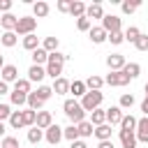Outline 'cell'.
Masks as SVG:
<instances>
[{"instance_id":"obj_51","label":"cell","mask_w":148,"mask_h":148,"mask_svg":"<svg viewBox=\"0 0 148 148\" xmlns=\"http://www.w3.org/2000/svg\"><path fill=\"white\" fill-rule=\"evenodd\" d=\"M97 148H116V146H113V141L109 139V141H99V143H97Z\"/></svg>"},{"instance_id":"obj_4","label":"cell","mask_w":148,"mask_h":148,"mask_svg":"<svg viewBox=\"0 0 148 148\" xmlns=\"http://www.w3.org/2000/svg\"><path fill=\"white\" fill-rule=\"evenodd\" d=\"M35 28H37V18L35 16H18L14 32H16V37H25V35H32Z\"/></svg>"},{"instance_id":"obj_33","label":"cell","mask_w":148,"mask_h":148,"mask_svg":"<svg viewBox=\"0 0 148 148\" xmlns=\"http://www.w3.org/2000/svg\"><path fill=\"white\" fill-rule=\"evenodd\" d=\"M139 7H141V0H125V2H120L123 14H134Z\"/></svg>"},{"instance_id":"obj_24","label":"cell","mask_w":148,"mask_h":148,"mask_svg":"<svg viewBox=\"0 0 148 148\" xmlns=\"http://www.w3.org/2000/svg\"><path fill=\"white\" fill-rule=\"evenodd\" d=\"M120 130H123V132H134V130H136V118H134L132 113H123Z\"/></svg>"},{"instance_id":"obj_8","label":"cell","mask_w":148,"mask_h":148,"mask_svg":"<svg viewBox=\"0 0 148 148\" xmlns=\"http://www.w3.org/2000/svg\"><path fill=\"white\" fill-rule=\"evenodd\" d=\"M125 65H127V60H125L123 53H109V56H106V67H109V72H120Z\"/></svg>"},{"instance_id":"obj_26","label":"cell","mask_w":148,"mask_h":148,"mask_svg":"<svg viewBox=\"0 0 148 148\" xmlns=\"http://www.w3.org/2000/svg\"><path fill=\"white\" fill-rule=\"evenodd\" d=\"M83 83H86V88H88V90H102L104 79H102V76H97V74H90V76H88Z\"/></svg>"},{"instance_id":"obj_25","label":"cell","mask_w":148,"mask_h":148,"mask_svg":"<svg viewBox=\"0 0 148 148\" xmlns=\"http://www.w3.org/2000/svg\"><path fill=\"white\" fill-rule=\"evenodd\" d=\"M86 2H81V0H72V7H69V14L74 16V18H81V16H86Z\"/></svg>"},{"instance_id":"obj_2","label":"cell","mask_w":148,"mask_h":148,"mask_svg":"<svg viewBox=\"0 0 148 148\" xmlns=\"http://www.w3.org/2000/svg\"><path fill=\"white\" fill-rule=\"evenodd\" d=\"M62 111H65V116L69 118V125H79L81 120H86V111L81 109L79 99H74V97L62 102Z\"/></svg>"},{"instance_id":"obj_7","label":"cell","mask_w":148,"mask_h":148,"mask_svg":"<svg viewBox=\"0 0 148 148\" xmlns=\"http://www.w3.org/2000/svg\"><path fill=\"white\" fill-rule=\"evenodd\" d=\"M120 16H116V14H104V18H102V28L106 30V35H111V32H120Z\"/></svg>"},{"instance_id":"obj_48","label":"cell","mask_w":148,"mask_h":148,"mask_svg":"<svg viewBox=\"0 0 148 148\" xmlns=\"http://www.w3.org/2000/svg\"><path fill=\"white\" fill-rule=\"evenodd\" d=\"M58 12H62V14H69V7H72V0H58Z\"/></svg>"},{"instance_id":"obj_10","label":"cell","mask_w":148,"mask_h":148,"mask_svg":"<svg viewBox=\"0 0 148 148\" xmlns=\"http://www.w3.org/2000/svg\"><path fill=\"white\" fill-rule=\"evenodd\" d=\"M16 79H18V67H16V65H5V67L0 69V81H5L7 86L14 83Z\"/></svg>"},{"instance_id":"obj_3","label":"cell","mask_w":148,"mask_h":148,"mask_svg":"<svg viewBox=\"0 0 148 148\" xmlns=\"http://www.w3.org/2000/svg\"><path fill=\"white\" fill-rule=\"evenodd\" d=\"M104 102V92L102 90H88L81 99H79V104H81V109L86 111V113H90V111H95V109H99V104Z\"/></svg>"},{"instance_id":"obj_46","label":"cell","mask_w":148,"mask_h":148,"mask_svg":"<svg viewBox=\"0 0 148 148\" xmlns=\"http://www.w3.org/2000/svg\"><path fill=\"white\" fill-rule=\"evenodd\" d=\"M134 46H136V51H148V35H139V39L134 42Z\"/></svg>"},{"instance_id":"obj_19","label":"cell","mask_w":148,"mask_h":148,"mask_svg":"<svg viewBox=\"0 0 148 148\" xmlns=\"http://www.w3.org/2000/svg\"><path fill=\"white\" fill-rule=\"evenodd\" d=\"M21 44H23V49H25V51H30V53H32L35 49H39V46H42V42H39V37H37L35 32H32V35H25Z\"/></svg>"},{"instance_id":"obj_1","label":"cell","mask_w":148,"mask_h":148,"mask_svg":"<svg viewBox=\"0 0 148 148\" xmlns=\"http://www.w3.org/2000/svg\"><path fill=\"white\" fill-rule=\"evenodd\" d=\"M65 60H69V56H67V53H60V51L49 53V60H46V65H44L46 76H51L53 81H56V79H60V76H62V65H65Z\"/></svg>"},{"instance_id":"obj_11","label":"cell","mask_w":148,"mask_h":148,"mask_svg":"<svg viewBox=\"0 0 148 148\" xmlns=\"http://www.w3.org/2000/svg\"><path fill=\"white\" fill-rule=\"evenodd\" d=\"M88 37H90V42H92V44H104L109 35H106V30H104L102 25H92V28L88 30Z\"/></svg>"},{"instance_id":"obj_43","label":"cell","mask_w":148,"mask_h":148,"mask_svg":"<svg viewBox=\"0 0 148 148\" xmlns=\"http://www.w3.org/2000/svg\"><path fill=\"white\" fill-rule=\"evenodd\" d=\"M118 106H120V109H132V106H134V95H132V92H125V95H120V102H118Z\"/></svg>"},{"instance_id":"obj_28","label":"cell","mask_w":148,"mask_h":148,"mask_svg":"<svg viewBox=\"0 0 148 148\" xmlns=\"http://www.w3.org/2000/svg\"><path fill=\"white\" fill-rule=\"evenodd\" d=\"M76 130H79V139H88V136H92V132H95V127L90 125V120H81V123L76 125Z\"/></svg>"},{"instance_id":"obj_44","label":"cell","mask_w":148,"mask_h":148,"mask_svg":"<svg viewBox=\"0 0 148 148\" xmlns=\"http://www.w3.org/2000/svg\"><path fill=\"white\" fill-rule=\"evenodd\" d=\"M76 28H79L81 32H88V30L92 28V21L86 18V16H81V18H76Z\"/></svg>"},{"instance_id":"obj_41","label":"cell","mask_w":148,"mask_h":148,"mask_svg":"<svg viewBox=\"0 0 148 148\" xmlns=\"http://www.w3.org/2000/svg\"><path fill=\"white\" fill-rule=\"evenodd\" d=\"M9 127L12 130H21L23 127V120H21V111H12V116H9Z\"/></svg>"},{"instance_id":"obj_39","label":"cell","mask_w":148,"mask_h":148,"mask_svg":"<svg viewBox=\"0 0 148 148\" xmlns=\"http://www.w3.org/2000/svg\"><path fill=\"white\" fill-rule=\"evenodd\" d=\"M42 106H44V102L35 95V90L28 95V109H32V111H42Z\"/></svg>"},{"instance_id":"obj_22","label":"cell","mask_w":148,"mask_h":148,"mask_svg":"<svg viewBox=\"0 0 148 148\" xmlns=\"http://www.w3.org/2000/svg\"><path fill=\"white\" fill-rule=\"evenodd\" d=\"M118 136H120L123 148H136V136H134V132H123V130H118Z\"/></svg>"},{"instance_id":"obj_18","label":"cell","mask_w":148,"mask_h":148,"mask_svg":"<svg viewBox=\"0 0 148 148\" xmlns=\"http://www.w3.org/2000/svg\"><path fill=\"white\" fill-rule=\"evenodd\" d=\"M111 132H113V130H111V125H106V123H104V125H97V127H95L92 136H95L97 141H109V139H111Z\"/></svg>"},{"instance_id":"obj_56","label":"cell","mask_w":148,"mask_h":148,"mask_svg":"<svg viewBox=\"0 0 148 148\" xmlns=\"http://www.w3.org/2000/svg\"><path fill=\"white\" fill-rule=\"evenodd\" d=\"M143 90H146V97H148V83H146V86H143Z\"/></svg>"},{"instance_id":"obj_29","label":"cell","mask_w":148,"mask_h":148,"mask_svg":"<svg viewBox=\"0 0 148 148\" xmlns=\"http://www.w3.org/2000/svg\"><path fill=\"white\" fill-rule=\"evenodd\" d=\"M58 44H60V39H58V37H53V35L42 39V49H44L46 53H53V51H58Z\"/></svg>"},{"instance_id":"obj_42","label":"cell","mask_w":148,"mask_h":148,"mask_svg":"<svg viewBox=\"0 0 148 148\" xmlns=\"http://www.w3.org/2000/svg\"><path fill=\"white\" fill-rule=\"evenodd\" d=\"M0 148H21V146H18V139H16V136L7 134V136L0 139Z\"/></svg>"},{"instance_id":"obj_9","label":"cell","mask_w":148,"mask_h":148,"mask_svg":"<svg viewBox=\"0 0 148 148\" xmlns=\"http://www.w3.org/2000/svg\"><path fill=\"white\" fill-rule=\"evenodd\" d=\"M134 136H136V143H148V118H136V130H134Z\"/></svg>"},{"instance_id":"obj_15","label":"cell","mask_w":148,"mask_h":148,"mask_svg":"<svg viewBox=\"0 0 148 148\" xmlns=\"http://www.w3.org/2000/svg\"><path fill=\"white\" fill-rule=\"evenodd\" d=\"M51 125H53V116H51V111H37L35 127H39V130H46V127H51Z\"/></svg>"},{"instance_id":"obj_35","label":"cell","mask_w":148,"mask_h":148,"mask_svg":"<svg viewBox=\"0 0 148 148\" xmlns=\"http://www.w3.org/2000/svg\"><path fill=\"white\" fill-rule=\"evenodd\" d=\"M35 95L46 104L51 97H53V90H51V86H37V90H35Z\"/></svg>"},{"instance_id":"obj_27","label":"cell","mask_w":148,"mask_h":148,"mask_svg":"<svg viewBox=\"0 0 148 148\" xmlns=\"http://www.w3.org/2000/svg\"><path fill=\"white\" fill-rule=\"evenodd\" d=\"M21 120H23V127H35L37 111H32V109H23V111H21Z\"/></svg>"},{"instance_id":"obj_23","label":"cell","mask_w":148,"mask_h":148,"mask_svg":"<svg viewBox=\"0 0 148 148\" xmlns=\"http://www.w3.org/2000/svg\"><path fill=\"white\" fill-rule=\"evenodd\" d=\"M106 123V109H95L90 111V125L97 127V125H104Z\"/></svg>"},{"instance_id":"obj_40","label":"cell","mask_w":148,"mask_h":148,"mask_svg":"<svg viewBox=\"0 0 148 148\" xmlns=\"http://www.w3.org/2000/svg\"><path fill=\"white\" fill-rule=\"evenodd\" d=\"M44 139V130H39V127H30L28 130V141L30 143H39Z\"/></svg>"},{"instance_id":"obj_5","label":"cell","mask_w":148,"mask_h":148,"mask_svg":"<svg viewBox=\"0 0 148 148\" xmlns=\"http://www.w3.org/2000/svg\"><path fill=\"white\" fill-rule=\"evenodd\" d=\"M104 83L106 86H111V88H123V86H127L130 83V79L125 76V72L120 69V72H109L106 74V79H104Z\"/></svg>"},{"instance_id":"obj_47","label":"cell","mask_w":148,"mask_h":148,"mask_svg":"<svg viewBox=\"0 0 148 148\" xmlns=\"http://www.w3.org/2000/svg\"><path fill=\"white\" fill-rule=\"evenodd\" d=\"M9 116H12V106L9 104H0V123L9 120Z\"/></svg>"},{"instance_id":"obj_53","label":"cell","mask_w":148,"mask_h":148,"mask_svg":"<svg viewBox=\"0 0 148 148\" xmlns=\"http://www.w3.org/2000/svg\"><path fill=\"white\" fill-rule=\"evenodd\" d=\"M141 111H143V116L148 118V97H146V99L141 102Z\"/></svg>"},{"instance_id":"obj_49","label":"cell","mask_w":148,"mask_h":148,"mask_svg":"<svg viewBox=\"0 0 148 148\" xmlns=\"http://www.w3.org/2000/svg\"><path fill=\"white\" fill-rule=\"evenodd\" d=\"M12 12V0H0V14H9Z\"/></svg>"},{"instance_id":"obj_36","label":"cell","mask_w":148,"mask_h":148,"mask_svg":"<svg viewBox=\"0 0 148 148\" xmlns=\"http://www.w3.org/2000/svg\"><path fill=\"white\" fill-rule=\"evenodd\" d=\"M9 102H12L14 106H23V104H28V95L16 92V90H9Z\"/></svg>"},{"instance_id":"obj_13","label":"cell","mask_w":148,"mask_h":148,"mask_svg":"<svg viewBox=\"0 0 148 148\" xmlns=\"http://www.w3.org/2000/svg\"><path fill=\"white\" fill-rule=\"evenodd\" d=\"M120 120H123V109L120 106H109L106 109V125H120Z\"/></svg>"},{"instance_id":"obj_16","label":"cell","mask_w":148,"mask_h":148,"mask_svg":"<svg viewBox=\"0 0 148 148\" xmlns=\"http://www.w3.org/2000/svg\"><path fill=\"white\" fill-rule=\"evenodd\" d=\"M49 12H51L49 2H44V0L32 2V16H35V18H44V16H49Z\"/></svg>"},{"instance_id":"obj_6","label":"cell","mask_w":148,"mask_h":148,"mask_svg":"<svg viewBox=\"0 0 148 148\" xmlns=\"http://www.w3.org/2000/svg\"><path fill=\"white\" fill-rule=\"evenodd\" d=\"M44 139H46V143H49V146H58V143L62 141V127L53 123L51 127H46V130H44Z\"/></svg>"},{"instance_id":"obj_52","label":"cell","mask_w":148,"mask_h":148,"mask_svg":"<svg viewBox=\"0 0 148 148\" xmlns=\"http://www.w3.org/2000/svg\"><path fill=\"white\" fill-rule=\"evenodd\" d=\"M0 95H9V86L5 81H0Z\"/></svg>"},{"instance_id":"obj_55","label":"cell","mask_w":148,"mask_h":148,"mask_svg":"<svg viewBox=\"0 0 148 148\" xmlns=\"http://www.w3.org/2000/svg\"><path fill=\"white\" fill-rule=\"evenodd\" d=\"M5 65H7V62H5V56H0V69H2Z\"/></svg>"},{"instance_id":"obj_21","label":"cell","mask_w":148,"mask_h":148,"mask_svg":"<svg viewBox=\"0 0 148 148\" xmlns=\"http://www.w3.org/2000/svg\"><path fill=\"white\" fill-rule=\"evenodd\" d=\"M69 92H72V95H74V99H76V97H83V95L88 92V88H86V83H83V81L74 79V81H69Z\"/></svg>"},{"instance_id":"obj_50","label":"cell","mask_w":148,"mask_h":148,"mask_svg":"<svg viewBox=\"0 0 148 148\" xmlns=\"http://www.w3.org/2000/svg\"><path fill=\"white\" fill-rule=\"evenodd\" d=\"M69 148H88V143H86L83 139H76V141H72V143H69Z\"/></svg>"},{"instance_id":"obj_17","label":"cell","mask_w":148,"mask_h":148,"mask_svg":"<svg viewBox=\"0 0 148 148\" xmlns=\"http://www.w3.org/2000/svg\"><path fill=\"white\" fill-rule=\"evenodd\" d=\"M16 21H18V16H14L12 12H9V14H0V25L5 28V32H14Z\"/></svg>"},{"instance_id":"obj_32","label":"cell","mask_w":148,"mask_h":148,"mask_svg":"<svg viewBox=\"0 0 148 148\" xmlns=\"http://www.w3.org/2000/svg\"><path fill=\"white\" fill-rule=\"evenodd\" d=\"M30 86H32V83H30L28 79H16L12 90H16V92H23V95H30V92H32V90H30Z\"/></svg>"},{"instance_id":"obj_34","label":"cell","mask_w":148,"mask_h":148,"mask_svg":"<svg viewBox=\"0 0 148 148\" xmlns=\"http://www.w3.org/2000/svg\"><path fill=\"white\" fill-rule=\"evenodd\" d=\"M0 44H2V46H7V49L16 46V44H18V37H16V32H2V37H0Z\"/></svg>"},{"instance_id":"obj_12","label":"cell","mask_w":148,"mask_h":148,"mask_svg":"<svg viewBox=\"0 0 148 148\" xmlns=\"http://www.w3.org/2000/svg\"><path fill=\"white\" fill-rule=\"evenodd\" d=\"M44 76H46V69L42 65H30V69H28V81L30 83H42Z\"/></svg>"},{"instance_id":"obj_14","label":"cell","mask_w":148,"mask_h":148,"mask_svg":"<svg viewBox=\"0 0 148 148\" xmlns=\"http://www.w3.org/2000/svg\"><path fill=\"white\" fill-rule=\"evenodd\" d=\"M86 18H104V7H102V2H92V5H88L86 7Z\"/></svg>"},{"instance_id":"obj_31","label":"cell","mask_w":148,"mask_h":148,"mask_svg":"<svg viewBox=\"0 0 148 148\" xmlns=\"http://www.w3.org/2000/svg\"><path fill=\"white\" fill-rule=\"evenodd\" d=\"M123 72H125V76L132 81V79H136V76L141 74V65H139V62H127V65L123 67Z\"/></svg>"},{"instance_id":"obj_37","label":"cell","mask_w":148,"mask_h":148,"mask_svg":"<svg viewBox=\"0 0 148 148\" xmlns=\"http://www.w3.org/2000/svg\"><path fill=\"white\" fill-rule=\"evenodd\" d=\"M62 139H67L69 143L76 141V139H79V130H76V125H67V127H62Z\"/></svg>"},{"instance_id":"obj_20","label":"cell","mask_w":148,"mask_h":148,"mask_svg":"<svg viewBox=\"0 0 148 148\" xmlns=\"http://www.w3.org/2000/svg\"><path fill=\"white\" fill-rule=\"evenodd\" d=\"M51 90H53L56 95H67V92H69V81H67L65 76H60V79H56V81H53Z\"/></svg>"},{"instance_id":"obj_30","label":"cell","mask_w":148,"mask_h":148,"mask_svg":"<svg viewBox=\"0 0 148 148\" xmlns=\"http://www.w3.org/2000/svg\"><path fill=\"white\" fill-rule=\"evenodd\" d=\"M30 58H32V65H42V67H44V65H46V60H49V53L39 46V49H35V51H32V56H30Z\"/></svg>"},{"instance_id":"obj_54","label":"cell","mask_w":148,"mask_h":148,"mask_svg":"<svg viewBox=\"0 0 148 148\" xmlns=\"http://www.w3.org/2000/svg\"><path fill=\"white\" fill-rule=\"evenodd\" d=\"M2 136H7V127H5V123H0V139Z\"/></svg>"},{"instance_id":"obj_45","label":"cell","mask_w":148,"mask_h":148,"mask_svg":"<svg viewBox=\"0 0 148 148\" xmlns=\"http://www.w3.org/2000/svg\"><path fill=\"white\" fill-rule=\"evenodd\" d=\"M106 42H111L113 46H120V44L125 42V35H123V30H120V32H111V35L106 37Z\"/></svg>"},{"instance_id":"obj_38","label":"cell","mask_w":148,"mask_h":148,"mask_svg":"<svg viewBox=\"0 0 148 148\" xmlns=\"http://www.w3.org/2000/svg\"><path fill=\"white\" fill-rule=\"evenodd\" d=\"M123 35H125V42H130V44H134V42L139 39V35H141V30H139L136 25H130V28H127V30H125Z\"/></svg>"}]
</instances>
